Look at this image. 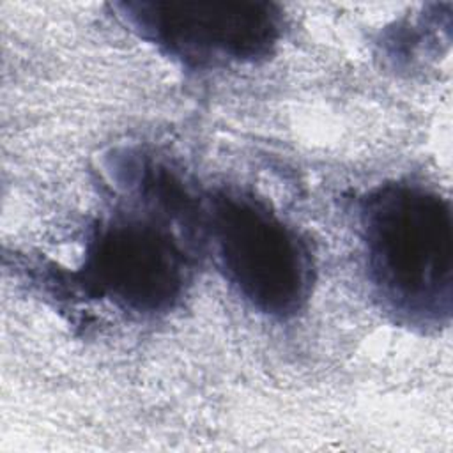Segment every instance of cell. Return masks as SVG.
Listing matches in <instances>:
<instances>
[{
	"label": "cell",
	"instance_id": "obj_3",
	"mask_svg": "<svg viewBox=\"0 0 453 453\" xmlns=\"http://www.w3.org/2000/svg\"><path fill=\"white\" fill-rule=\"evenodd\" d=\"M120 16L149 42L195 65L253 62L281 32L273 4L253 0H152L119 4Z\"/></svg>",
	"mask_w": 453,
	"mask_h": 453
},
{
	"label": "cell",
	"instance_id": "obj_2",
	"mask_svg": "<svg viewBox=\"0 0 453 453\" xmlns=\"http://www.w3.org/2000/svg\"><path fill=\"white\" fill-rule=\"evenodd\" d=\"M209 228L226 278L257 310L287 317L303 306L311 285L310 253L264 203L219 193L211 202Z\"/></svg>",
	"mask_w": 453,
	"mask_h": 453
},
{
	"label": "cell",
	"instance_id": "obj_1",
	"mask_svg": "<svg viewBox=\"0 0 453 453\" xmlns=\"http://www.w3.org/2000/svg\"><path fill=\"white\" fill-rule=\"evenodd\" d=\"M368 274L384 304L428 326L451 313L453 230L446 200L421 186L388 184L365 198Z\"/></svg>",
	"mask_w": 453,
	"mask_h": 453
},
{
	"label": "cell",
	"instance_id": "obj_4",
	"mask_svg": "<svg viewBox=\"0 0 453 453\" xmlns=\"http://www.w3.org/2000/svg\"><path fill=\"white\" fill-rule=\"evenodd\" d=\"M83 278L111 303L154 313L168 310L180 297L188 265L182 250L166 232L124 219L108 223L90 239Z\"/></svg>",
	"mask_w": 453,
	"mask_h": 453
}]
</instances>
